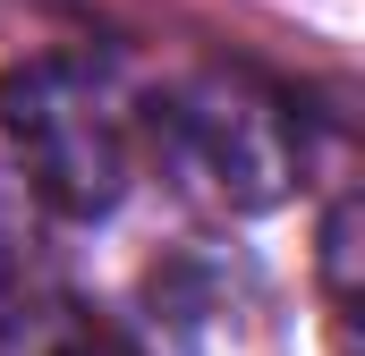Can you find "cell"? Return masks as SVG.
Masks as SVG:
<instances>
[{
  "label": "cell",
  "instance_id": "obj_1",
  "mask_svg": "<svg viewBox=\"0 0 365 356\" xmlns=\"http://www.w3.org/2000/svg\"><path fill=\"white\" fill-rule=\"evenodd\" d=\"M136 145H153L162 170L212 212H272L306 162L297 110L255 68H230V60L170 77L153 93V110H136Z\"/></svg>",
  "mask_w": 365,
  "mask_h": 356
},
{
  "label": "cell",
  "instance_id": "obj_2",
  "mask_svg": "<svg viewBox=\"0 0 365 356\" xmlns=\"http://www.w3.org/2000/svg\"><path fill=\"white\" fill-rule=\"evenodd\" d=\"M0 145L17 162V187L68 221H93L136 178V110L110 85V68L43 51L0 77Z\"/></svg>",
  "mask_w": 365,
  "mask_h": 356
},
{
  "label": "cell",
  "instance_id": "obj_3",
  "mask_svg": "<svg viewBox=\"0 0 365 356\" xmlns=\"http://www.w3.org/2000/svg\"><path fill=\"white\" fill-rule=\"evenodd\" d=\"M0 356H145L110 314H93L60 288H26L0 314Z\"/></svg>",
  "mask_w": 365,
  "mask_h": 356
},
{
  "label": "cell",
  "instance_id": "obj_4",
  "mask_svg": "<svg viewBox=\"0 0 365 356\" xmlns=\"http://www.w3.org/2000/svg\"><path fill=\"white\" fill-rule=\"evenodd\" d=\"M34 288V195L17 187V170H0V314Z\"/></svg>",
  "mask_w": 365,
  "mask_h": 356
}]
</instances>
